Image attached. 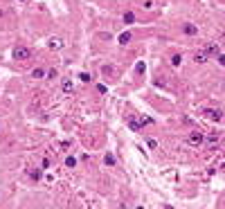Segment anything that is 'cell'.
I'll use <instances>...</instances> for the list:
<instances>
[{
    "instance_id": "1",
    "label": "cell",
    "mask_w": 225,
    "mask_h": 209,
    "mask_svg": "<svg viewBox=\"0 0 225 209\" xmlns=\"http://www.w3.org/2000/svg\"><path fill=\"white\" fill-rule=\"evenodd\" d=\"M200 142H203V135H198V133H194L189 137V144H200Z\"/></svg>"
},
{
    "instance_id": "2",
    "label": "cell",
    "mask_w": 225,
    "mask_h": 209,
    "mask_svg": "<svg viewBox=\"0 0 225 209\" xmlns=\"http://www.w3.org/2000/svg\"><path fill=\"white\" fill-rule=\"evenodd\" d=\"M14 54H16V59H25V56H27V50H23V47H18V50L14 52Z\"/></svg>"
},
{
    "instance_id": "3",
    "label": "cell",
    "mask_w": 225,
    "mask_h": 209,
    "mask_svg": "<svg viewBox=\"0 0 225 209\" xmlns=\"http://www.w3.org/2000/svg\"><path fill=\"white\" fill-rule=\"evenodd\" d=\"M223 90H225V83H223Z\"/></svg>"
}]
</instances>
